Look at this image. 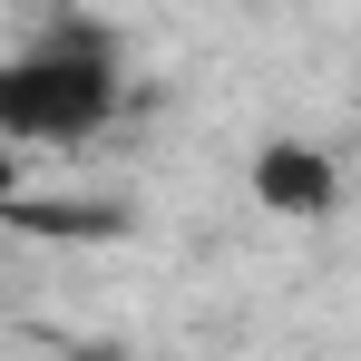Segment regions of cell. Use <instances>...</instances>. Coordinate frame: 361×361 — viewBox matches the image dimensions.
Segmentation results:
<instances>
[{
    "label": "cell",
    "instance_id": "obj_1",
    "mask_svg": "<svg viewBox=\"0 0 361 361\" xmlns=\"http://www.w3.org/2000/svg\"><path fill=\"white\" fill-rule=\"evenodd\" d=\"M108 98H118V78L98 59H78V49H30L20 68H0V137H88V127L108 118Z\"/></svg>",
    "mask_w": 361,
    "mask_h": 361
},
{
    "label": "cell",
    "instance_id": "obj_2",
    "mask_svg": "<svg viewBox=\"0 0 361 361\" xmlns=\"http://www.w3.org/2000/svg\"><path fill=\"white\" fill-rule=\"evenodd\" d=\"M254 185H264V205H283V215H322V205H332V166H322L312 147H274V157L254 166Z\"/></svg>",
    "mask_w": 361,
    "mask_h": 361
},
{
    "label": "cell",
    "instance_id": "obj_3",
    "mask_svg": "<svg viewBox=\"0 0 361 361\" xmlns=\"http://www.w3.org/2000/svg\"><path fill=\"white\" fill-rule=\"evenodd\" d=\"M10 185H20V166H10V137H0V205H10Z\"/></svg>",
    "mask_w": 361,
    "mask_h": 361
}]
</instances>
